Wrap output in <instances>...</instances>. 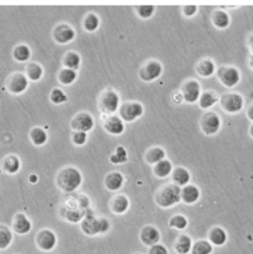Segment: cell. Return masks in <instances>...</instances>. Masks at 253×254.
<instances>
[{"label":"cell","instance_id":"13","mask_svg":"<svg viewBox=\"0 0 253 254\" xmlns=\"http://www.w3.org/2000/svg\"><path fill=\"white\" fill-rule=\"evenodd\" d=\"M221 118L215 112H207L201 118V129L206 135L216 134L221 128Z\"/></svg>","mask_w":253,"mask_h":254},{"label":"cell","instance_id":"10","mask_svg":"<svg viewBox=\"0 0 253 254\" xmlns=\"http://www.w3.org/2000/svg\"><path fill=\"white\" fill-rule=\"evenodd\" d=\"M220 102L222 108L231 114L239 113L244 108V97L239 93L224 94Z\"/></svg>","mask_w":253,"mask_h":254},{"label":"cell","instance_id":"41","mask_svg":"<svg viewBox=\"0 0 253 254\" xmlns=\"http://www.w3.org/2000/svg\"><path fill=\"white\" fill-rule=\"evenodd\" d=\"M110 161L113 164H123L127 161V151L123 145L116 147L115 152L110 156Z\"/></svg>","mask_w":253,"mask_h":254},{"label":"cell","instance_id":"2","mask_svg":"<svg viewBox=\"0 0 253 254\" xmlns=\"http://www.w3.org/2000/svg\"><path fill=\"white\" fill-rule=\"evenodd\" d=\"M154 201L162 209L172 208L181 202V188L174 183L163 185L155 193Z\"/></svg>","mask_w":253,"mask_h":254},{"label":"cell","instance_id":"50","mask_svg":"<svg viewBox=\"0 0 253 254\" xmlns=\"http://www.w3.org/2000/svg\"><path fill=\"white\" fill-rule=\"evenodd\" d=\"M140 254V253H135V254Z\"/></svg>","mask_w":253,"mask_h":254},{"label":"cell","instance_id":"8","mask_svg":"<svg viewBox=\"0 0 253 254\" xmlns=\"http://www.w3.org/2000/svg\"><path fill=\"white\" fill-rule=\"evenodd\" d=\"M162 71L163 67L159 62L149 61L140 67L138 75L142 81L150 82L159 78L162 74Z\"/></svg>","mask_w":253,"mask_h":254},{"label":"cell","instance_id":"22","mask_svg":"<svg viewBox=\"0 0 253 254\" xmlns=\"http://www.w3.org/2000/svg\"><path fill=\"white\" fill-rule=\"evenodd\" d=\"M129 200L126 195L119 194L114 196L110 201V210L115 215H123L129 208Z\"/></svg>","mask_w":253,"mask_h":254},{"label":"cell","instance_id":"43","mask_svg":"<svg viewBox=\"0 0 253 254\" xmlns=\"http://www.w3.org/2000/svg\"><path fill=\"white\" fill-rule=\"evenodd\" d=\"M71 139H72V142L75 144V145H78V146H81V145H84L88 139V135H87V132H83V131H73L72 133V136H71Z\"/></svg>","mask_w":253,"mask_h":254},{"label":"cell","instance_id":"33","mask_svg":"<svg viewBox=\"0 0 253 254\" xmlns=\"http://www.w3.org/2000/svg\"><path fill=\"white\" fill-rule=\"evenodd\" d=\"M165 151L162 147L159 146H154L148 149L145 153V160L152 165H155L159 161L165 159Z\"/></svg>","mask_w":253,"mask_h":254},{"label":"cell","instance_id":"49","mask_svg":"<svg viewBox=\"0 0 253 254\" xmlns=\"http://www.w3.org/2000/svg\"><path fill=\"white\" fill-rule=\"evenodd\" d=\"M251 134H252V136L253 137V125L251 127Z\"/></svg>","mask_w":253,"mask_h":254},{"label":"cell","instance_id":"28","mask_svg":"<svg viewBox=\"0 0 253 254\" xmlns=\"http://www.w3.org/2000/svg\"><path fill=\"white\" fill-rule=\"evenodd\" d=\"M63 64L65 68H69L72 70H77L81 64V57L78 53L70 51L64 54L63 59Z\"/></svg>","mask_w":253,"mask_h":254},{"label":"cell","instance_id":"45","mask_svg":"<svg viewBox=\"0 0 253 254\" xmlns=\"http://www.w3.org/2000/svg\"><path fill=\"white\" fill-rule=\"evenodd\" d=\"M100 222V235L107 234L111 229V224L108 219L106 218H99Z\"/></svg>","mask_w":253,"mask_h":254},{"label":"cell","instance_id":"19","mask_svg":"<svg viewBox=\"0 0 253 254\" xmlns=\"http://www.w3.org/2000/svg\"><path fill=\"white\" fill-rule=\"evenodd\" d=\"M208 241L213 247L222 248L228 243V233L222 227H214L208 234Z\"/></svg>","mask_w":253,"mask_h":254},{"label":"cell","instance_id":"40","mask_svg":"<svg viewBox=\"0 0 253 254\" xmlns=\"http://www.w3.org/2000/svg\"><path fill=\"white\" fill-rule=\"evenodd\" d=\"M50 100L55 105H62L63 103L67 102L68 98H67L66 93L63 89L56 87L50 93Z\"/></svg>","mask_w":253,"mask_h":254},{"label":"cell","instance_id":"5","mask_svg":"<svg viewBox=\"0 0 253 254\" xmlns=\"http://www.w3.org/2000/svg\"><path fill=\"white\" fill-rule=\"evenodd\" d=\"M29 87V79L23 72H13L6 79L7 90L14 95L24 93Z\"/></svg>","mask_w":253,"mask_h":254},{"label":"cell","instance_id":"34","mask_svg":"<svg viewBox=\"0 0 253 254\" xmlns=\"http://www.w3.org/2000/svg\"><path fill=\"white\" fill-rule=\"evenodd\" d=\"M216 71V65L213 61L206 59L201 61L197 65V72L202 77H210Z\"/></svg>","mask_w":253,"mask_h":254},{"label":"cell","instance_id":"32","mask_svg":"<svg viewBox=\"0 0 253 254\" xmlns=\"http://www.w3.org/2000/svg\"><path fill=\"white\" fill-rule=\"evenodd\" d=\"M173 171L172 163L168 159H163L156 163L153 167V173L158 178H166Z\"/></svg>","mask_w":253,"mask_h":254},{"label":"cell","instance_id":"7","mask_svg":"<svg viewBox=\"0 0 253 254\" xmlns=\"http://www.w3.org/2000/svg\"><path fill=\"white\" fill-rule=\"evenodd\" d=\"M80 230L87 237H96L100 235V222L93 211L86 210L83 220L80 222Z\"/></svg>","mask_w":253,"mask_h":254},{"label":"cell","instance_id":"37","mask_svg":"<svg viewBox=\"0 0 253 254\" xmlns=\"http://www.w3.org/2000/svg\"><path fill=\"white\" fill-rule=\"evenodd\" d=\"M213 23L218 29H226L230 26L231 19L227 12L223 10H217L213 14Z\"/></svg>","mask_w":253,"mask_h":254},{"label":"cell","instance_id":"25","mask_svg":"<svg viewBox=\"0 0 253 254\" xmlns=\"http://www.w3.org/2000/svg\"><path fill=\"white\" fill-rule=\"evenodd\" d=\"M193 247V240L188 235H180L174 243V252L176 254H190Z\"/></svg>","mask_w":253,"mask_h":254},{"label":"cell","instance_id":"18","mask_svg":"<svg viewBox=\"0 0 253 254\" xmlns=\"http://www.w3.org/2000/svg\"><path fill=\"white\" fill-rule=\"evenodd\" d=\"M201 198L200 189L193 184H188L181 188V201L186 205H194Z\"/></svg>","mask_w":253,"mask_h":254},{"label":"cell","instance_id":"27","mask_svg":"<svg viewBox=\"0 0 253 254\" xmlns=\"http://www.w3.org/2000/svg\"><path fill=\"white\" fill-rule=\"evenodd\" d=\"M25 75L29 79V81L37 82L42 79L44 75V68L38 63H29L25 68Z\"/></svg>","mask_w":253,"mask_h":254},{"label":"cell","instance_id":"36","mask_svg":"<svg viewBox=\"0 0 253 254\" xmlns=\"http://www.w3.org/2000/svg\"><path fill=\"white\" fill-rule=\"evenodd\" d=\"M214 247L208 240H199L193 243L190 254H213Z\"/></svg>","mask_w":253,"mask_h":254},{"label":"cell","instance_id":"44","mask_svg":"<svg viewBox=\"0 0 253 254\" xmlns=\"http://www.w3.org/2000/svg\"><path fill=\"white\" fill-rule=\"evenodd\" d=\"M147 254H169V252L164 245L157 244L148 249Z\"/></svg>","mask_w":253,"mask_h":254},{"label":"cell","instance_id":"17","mask_svg":"<svg viewBox=\"0 0 253 254\" xmlns=\"http://www.w3.org/2000/svg\"><path fill=\"white\" fill-rule=\"evenodd\" d=\"M183 100L188 103L199 101L201 96V85L197 80H189L182 87Z\"/></svg>","mask_w":253,"mask_h":254},{"label":"cell","instance_id":"24","mask_svg":"<svg viewBox=\"0 0 253 254\" xmlns=\"http://www.w3.org/2000/svg\"><path fill=\"white\" fill-rule=\"evenodd\" d=\"M171 178H172V182L175 185L182 188L189 184V182L191 180V174L186 168L179 166V167H176L175 169H173V171L171 173Z\"/></svg>","mask_w":253,"mask_h":254},{"label":"cell","instance_id":"29","mask_svg":"<svg viewBox=\"0 0 253 254\" xmlns=\"http://www.w3.org/2000/svg\"><path fill=\"white\" fill-rule=\"evenodd\" d=\"M30 139L32 143L36 146H42L47 143L49 139L48 132L44 127H34L30 130Z\"/></svg>","mask_w":253,"mask_h":254},{"label":"cell","instance_id":"38","mask_svg":"<svg viewBox=\"0 0 253 254\" xmlns=\"http://www.w3.org/2000/svg\"><path fill=\"white\" fill-rule=\"evenodd\" d=\"M100 26V19L95 13H88L83 20V28L89 33L97 31Z\"/></svg>","mask_w":253,"mask_h":254},{"label":"cell","instance_id":"16","mask_svg":"<svg viewBox=\"0 0 253 254\" xmlns=\"http://www.w3.org/2000/svg\"><path fill=\"white\" fill-rule=\"evenodd\" d=\"M218 74L221 82L227 87H235L241 81V72L234 66H223Z\"/></svg>","mask_w":253,"mask_h":254},{"label":"cell","instance_id":"20","mask_svg":"<svg viewBox=\"0 0 253 254\" xmlns=\"http://www.w3.org/2000/svg\"><path fill=\"white\" fill-rule=\"evenodd\" d=\"M125 183V177L121 172L113 171L106 175L104 179V185L107 190L111 192L119 191Z\"/></svg>","mask_w":253,"mask_h":254},{"label":"cell","instance_id":"42","mask_svg":"<svg viewBox=\"0 0 253 254\" xmlns=\"http://www.w3.org/2000/svg\"><path fill=\"white\" fill-rule=\"evenodd\" d=\"M137 14L142 19L150 18L155 11V7L153 5H140L137 7Z\"/></svg>","mask_w":253,"mask_h":254},{"label":"cell","instance_id":"30","mask_svg":"<svg viewBox=\"0 0 253 254\" xmlns=\"http://www.w3.org/2000/svg\"><path fill=\"white\" fill-rule=\"evenodd\" d=\"M220 101L219 95L214 91H205L201 93L199 99V106L203 110H207L215 106Z\"/></svg>","mask_w":253,"mask_h":254},{"label":"cell","instance_id":"14","mask_svg":"<svg viewBox=\"0 0 253 254\" xmlns=\"http://www.w3.org/2000/svg\"><path fill=\"white\" fill-rule=\"evenodd\" d=\"M95 125L94 119L91 114L87 112H79L77 113L70 122V127L74 131H90Z\"/></svg>","mask_w":253,"mask_h":254},{"label":"cell","instance_id":"26","mask_svg":"<svg viewBox=\"0 0 253 254\" xmlns=\"http://www.w3.org/2000/svg\"><path fill=\"white\" fill-rule=\"evenodd\" d=\"M12 57L17 63H27L32 57V51L29 46L25 44H19L13 49Z\"/></svg>","mask_w":253,"mask_h":254},{"label":"cell","instance_id":"46","mask_svg":"<svg viewBox=\"0 0 253 254\" xmlns=\"http://www.w3.org/2000/svg\"><path fill=\"white\" fill-rule=\"evenodd\" d=\"M197 10H198V7L196 5H187L183 8V13L187 17H192L196 14Z\"/></svg>","mask_w":253,"mask_h":254},{"label":"cell","instance_id":"12","mask_svg":"<svg viewBox=\"0 0 253 254\" xmlns=\"http://www.w3.org/2000/svg\"><path fill=\"white\" fill-rule=\"evenodd\" d=\"M11 230L18 236H26L33 230V223L24 213H16L12 219Z\"/></svg>","mask_w":253,"mask_h":254},{"label":"cell","instance_id":"21","mask_svg":"<svg viewBox=\"0 0 253 254\" xmlns=\"http://www.w3.org/2000/svg\"><path fill=\"white\" fill-rule=\"evenodd\" d=\"M2 170L10 175L18 173L21 169V160L16 154H8L1 161Z\"/></svg>","mask_w":253,"mask_h":254},{"label":"cell","instance_id":"39","mask_svg":"<svg viewBox=\"0 0 253 254\" xmlns=\"http://www.w3.org/2000/svg\"><path fill=\"white\" fill-rule=\"evenodd\" d=\"M188 225H189L188 219L184 215H181V214L172 216L168 222V227L170 229H174L177 231L185 230L188 227Z\"/></svg>","mask_w":253,"mask_h":254},{"label":"cell","instance_id":"23","mask_svg":"<svg viewBox=\"0 0 253 254\" xmlns=\"http://www.w3.org/2000/svg\"><path fill=\"white\" fill-rule=\"evenodd\" d=\"M104 129L113 135H120L125 130L124 121L119 116H110L104 122Z\"/></svg>","mask_w":253,"mask_h":254},{"label":"cell","instance_id":"4","mask_svg":"<svg viewBox=\"0 0 253 254\" xmlns=\"http://www.w3.org/2000/svg\"><path fill=\"white\" fill-rule=\"evenodd\" d=\"M35 244L39 251L51 253L58 246V236L51 229H42L36 234Z\"/></svg>","mask_w":253,"mask_h":254},{"label":"cell","instance_id":"15","mask_svg":"<svg viewBox=\"0 0 253 254\" xmlns=\"http://www.w3.org/2000/svg\"><path fill=\"white\" fill-rule=\"evenodd\" d=\"M143 114V106L138 102H126L120 108V118L126 122H133Z\"/></svg>","mask_w":253,"mask_h":254},{"label":"cell","instance_id":"3","mask_svg":"<svg viewBox=\"0 0 253 254\" xmlns=\"http://www.w3.org/2000/svg\"><path fill=\"white\" fill-rule=\"evenodd\" d=\"M62 208H63V212H61L62 217L71 224L80 223L86 213V210H84L80 205L79 198H73L72 200L68 199L63 203V206H62Z\"/></svg>","mask_w":253,"mask_h":254},{"label":"cell","instance_id":"9","mask_svg":"<svg viewBox=\"0 0 253 254\" xmlns=\"http://www.w3.org/2000/svg\"><path fill=\"white\" fill-rule=\"evenodd\" d=\"M76 37L75 30L67 23H61L53 30V38L60 45H66Z\"/></svg>","mask_w":253,"mask_h":254},{"label":"cell","instance_id":"35","mask_svg":"<svg viewBox=\"0 0 253 254\" xmlns=\"http://www.w3.org/2000/svg\"><path fill=\"white\" fill-rule=\"evenodd\" d=\"M76 78H77V72L75 70L65 68V67L62 68L58 74L59 81L64 86L71 85L72 83H74Z\"/></svg>","mask_w":253,"mask_h":254},{"label":"cell","instance_id":"11","mask_svg":"<svg viewBox=\"0 0 253 254\" xmlns=\"http://www.w3.org/2000/svg\"><path fill=\"white\" fill-rule=\"evenodd\" d=\"M138 239H139V242L142 244V246L149 249L150 247L160 243L161 234L156 227L151 225H146L141 228L138 235Z\"/></svg>","mask_w":253,"mask_h":254},{"label":"cell","instance_id":"47","mask_svg":"<svg viewBox=\"0 0 253 254\" xmlns=\"http://www.w3.org/2000/svg\"><path fill=\"white\" fill-rule=\"evenodd\" d=\"M28 180H29V182H30L31 184H37L38 181H39V176H38L37 174H35V173H31V174L29 175Z\"/></svg>","mask_w":253,"mask_h":254},{"label":"cell","instance_id":"1","mask_svg":"<svg viewBox=\"0 0 253 254\" xmlns=\"http://www.w3.org/2000/svg\"><path fill=\"white\" fill-rule=\"evenodd\" d=\"M83 177L79 169L74 166H65L62 168L56 176V184L63 193H73L82 184Z\"/></svg>","mask_w":253,"mask_h":254},{"label":"cell","instance_id":"6","mask_svg":"<svg viewBox=\"0 0 253 254\" xmlns=\"http://www.w3.org/2000/svg\"><path fill=\"white\" fill-rule=\"evenodd\" d=\"M120 106V97L113 89L105 90L99 99V108L104 114L115 113Z\"/></svg>","mask_w":253,"mask_h":254},{"label":"cell","instance_id":"48","mask_svg":"<svg viewBox=\"0 0 253 254\" xmlns=\"http://www.w3.org/2000/svg\"><path fill=\"white\" fill-rule=\"evenodd\" d=\"M248 116L252 121H253V105L248 110Z\"/></svg>","mask_w":253,"mask_h":254},{"label":"cell","instance_id":"31","mask_svg":"<svg viewBox=\"0 0 253 254\" xmlns=\"http://www.w3.org/2000/svg\"><path fill=\"white\" fill-rule=\"evenodd\" d=\"M14 236L12 230L4 225L0 224V251H6L13 243Z\"/></svg>","mask_w":253,"mask_h":254}]
</instances>
